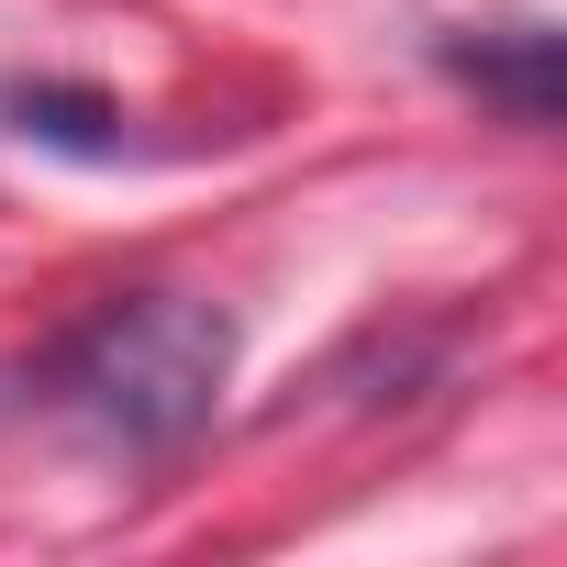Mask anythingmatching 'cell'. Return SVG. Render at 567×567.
I'll return each instance as SVG.
<instances>
[{
  "instance_id": "3957f363",
  "label": "cell",
  "mask_w": 567,
  "mask_h": 567,
  "mask_svg": "<svg viewBox=\"0 0 567 567\" xmlns=\"http://www.w3.org/2000/svg\"><path fill=\"white\" fill-rule=\"evenodd\" d=\"M0 112H12V134H34V145H68V156H123V112H112L101 90H56V79H34V90H12Z\"/></svg>"
},
{
  "instance_id": "7a4b0ae2",
  "label": "cell",
  "mask_w": 567,
  "mask_h": 567,
  "mask_svg": "<svg viewBox=\"0 0 567 567\" xmlns=\"http://www.w3.org/2000/svg\"><path fill=\"white\" fill-rule=\"evenodd\" d=\"M456 79L489 90L512 123H556V34H512V45H456Z\"/></svg>"
},
{
  "instance_id": "6da1fadb",
  "label": "cell",
  "mask_w": 567,
  "mask_h": 567,
  "mask_svg": "<svg viewBox=\"0 0 567 567\" xmlns=\"http://www.w3.org/2000/svg\"><path fill=\"white\" fill-rule=\"evenodd\" d=\"M223 379H234V323L189 290H123L90 323H68L45 357L56 412H79L123 456H178L212 423Z\"/></svg>"
}]
</instances>
